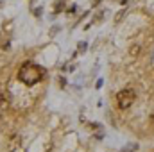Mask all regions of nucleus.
Here are the masks:
<instances>
[{
	"label": "nucleus",
	"mask_w": 154,
	"mask_h": 152,
	"mask_svg": "<svg viewBox=\"0 0 154 152\" xmlns=\"http://www.w3.org/2000/svg\"><path fill=\"white\" fill-rule=\"evenodd\" d=\"M43 77H45L43 66H39L36 63H31V61L23 63V65L20 66V70H18V81L23 82L25 86H34V84H38L39 81H43Z\"/></svg>",
	"instance_id": "f257e3e1"
},
{
	"label": "nucleus",
	"mask_w": 154,
	"mask_h": 152,
	"mask_svg": "<svg viewBox=\"0 0 154 152\" xmlns=\"http://www.w3.org/2000/svg\"><path fill=\"white\" fill-rule=\"evenodd\" d=\"M134 100H136V93H134V90H131V88H124V90H120V91L116 93V106H118L120 109L131 108V106L134 104Z\"/></svg>",
	"instance_id": "f03ea898"
},
{
	"label": "nucleus",
	"mask_w": 154,
	"mask_h": 152,
	"mask_svg": "<svg viewBox=\"0 0 154 152\" xmlns=\"http://www.w3.org/2000/svg\"><path fill=\"white\" fill-rule=\"evenodd\" d=\"M7 106H9V100H7V97L0 93V114L7 109Z\"/></svg>",
	"instance_id": "7ed1b4c3"
},
{
	"label": "nucleus",
	"mask_w": 154,
	"mask_h": 152,
	"mask_svg": "<svg viewBox=\"0 0 154 152\" xmlns=\"http://www.w3.org/2000/svg\"><path fill=\"white\" fill-rule=\"evenodd\" d=\"M136 149H138V145H136V143H131V145H127L125 149H122L120 152H133V150H136Z\"/></svg>",
	"instance_id": "20e7f679"
},
{
	"label": "nucleus",
	"mask_w": 154,
	"mask_h": 152,
	"mask_svg": "<svg viewBox=\"0 0 154 152\" xmlns=\"http://www.w3.org/2000/svg\"><path fill=\"white\" fill-rule=\"evenodd\" d=\"M138 52H140V47H131V54L133 56H136Z\"/></svg>",
	"instance_id": "39448f33"
},
{
	"label": "nucleus",
	"mask_w": 154,
	"mask_h": 152,
	"mask_svg": "<svg viewBox=\"0 0 154 152\" xmlns=\"http://www.w3.org/2000/svg\"><path fill=\"white\" fill-rule=\"evenodd\" d=\"M99 4H100V0H95V2H93V5H99Z\"/></svg>",
	"instance_id": "423d86ee"
}]
</instances>
